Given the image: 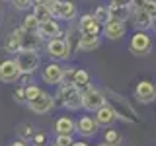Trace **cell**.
I'll use <instances>...</instances> for the list:
<instances>
[{
	"mask_svg": "<svg viewBox=\"0 0 156 146\" xmlns=\"http://www.w3.org/2000/svg\"><path fill=\"white\" fill-rule=\"evenodd\" d=\"M96 47H100V37L98 35H82V39L78 41L80 51H94Z\"/></svg>",
	"mask_w": 156,
	"mask_h": 146,
	"instance_id": "18",
	"label": "cell"
},
{
	"mask_svg": "<svg viewBox=\"0 0 156 146\" xmlns=\"http://www.w3.org/2000/svg\"><path fill=\"white\" fill-rule=\"evenodd\" d=\"M33 2H35V4H43V6H49L53 0H33Z\"/></svg>",
	"mask_w": 156,
	"mask_h": 146,
	"instance_id": "35",
	"label": "cell"
},
{
	"mask_svg": "<svg viewBox=\"0 0 156 146\" xmlns=\"http://www.w3.org/2000/svg\"><path fill=\"white\" fill-rule=\"evenodd\" d=\"M70 146H88V144H86V142H72Z\"/></svg>",
	"mask_w": 156,
	"mask_h": 146,
	"instance_id": "37",
	"label": "cell"
},
{
	"mask_svg": "<svg viewBox=\"0 0 156 146\" xmlns=\"http://www.w3.org/2000/svg\"><path fill=\"white\" fill-rule=\"evenodd\" d=\"M6 49L10 53H18L20 51V29H16V31L10 35L8 43H6Z\"/></svg>",
	"mask_w": 156,
	"mask_h": 146,
	"instance_id": "25",
	"label": "cell"
},
{
	"mask_svg": "<svg viewBox=\"0 0 156 146\" xmlns=\"http://www.w3.org/2000/svg\"><path fill=\"white\" fill-rule=\"evenodd\" d=\"M72 142H74V140L70 138V134H58L55 144H57V146H70Z\"/></svg>",
	"mask_w": 156,
	"mask_h": 146,
	"instance_id": "30",
	"label": "cell"
},
{
	"mask_svg": "<svg viewBox=\"0 0 156 146\" xmlns=\"http://www.w3.org/2000/svg\"><path fill=\"white\" fill-rule=\"evenodd\" d=\"M88 84H90V76H88L86 70H78L74 72V86L80 90V88H88Z\"/></svg>",
	"mask_w": 156,
	"mask_h": 146,
	"instance_id": "21",
	"label": "cell"
},
{
	"mask_svg": "<svg viewBox=\"0 0 156 146\" xmlns=\"http://www.w3.org/2000/svg\"><path fill=\"white\" fill-rule=\"evenodd\" d=\"M55 146H57V144H55Z\"/></svg>",
	"mask_w": 156,
	"mask_h": 146,
	"instance_id": "40",
	"label": "cell"
},
{
	"mask_svg": "<svg viewBox=\"0 0 156 146\" xmlns=\"http://www.w3.org/2000/svg\"><path fill=\"white\" fill-rule=\"evenodd\" d=\"M98 146H109V144H105V142H101V144H98Z\"/></svg>",
	"mask_w": 156,
	"mask_h": 146,
	"instance_id": "39",
	"label": "cell"
},
{
	"mask_svg": "<svg viewBox=\"0 0 156 146\" xmlns=\"http://www.w3.org/2000/svg\"><path fill=\"white\" fill-rule=\"evenodd\" d=\"M146 4V0H129V8L135 10V12H139V10H143Z\"/></svg>",
	"mask_w": 156,
	"mask_h": 146,
	"instance_id": "32",
	"label": "cell"
},
{
	"mask_svg": "<svg viewBox=\"0 0 156 146\" xmlns=\"http://www.w3.org/2000/svg\"><path fill=\"white\" fill-rule=\"evenodd\" d=\"M47 53H49V57H53V58H68V55H70V45H68V41L65 37L49 39Z\"/></svg>",
	"mask_w": 156,
	"mask_h": 146,
	"instance_id": "5",
	"label": "cell"
},
{
	"mask_svg": "<svg viewBox=\"0 0 156 146\" xmlns=\"http://www.w3.org/2000/svg\"><path fill=\"white\" fill-rule=\"evenodd\" d=\"M18 133H20V136H22V140H31L33 138V133H35V130H33V127H31V123H22L18 127Z\"/></svg>",
	"mask_w": 156,
	"mask_h": 146,
	"instance_id": "24",
	"label": "cell"
},
{
	"mask_svg": "<svg viewBox=\"0 0 156 146\" xmlns=\"http://www.w3.org/2000/svg\"><path fill=\"white\" fill-rule=\"evenodd\" d=\"M16 62L22 70V74H33L39 66V55L37 51H18Z\"/></svg>",
	"mask_w": 156,
	"mask_h": 146,
	"instance_id": "3",
	"label": "cell"
},
{
	"mask_svg": "<svg viewBox=\"0 0 156 146\" xmlns=\"http://www.w3.org/2000/svg\"><path fill=\"white\" fill-rule=\"evenodd\" d=\"M105 97L100 90H94V88L88 86L84 92H82V107L86 111H98L101 105H105Z\"/></svg>",
	"mask_w": 156,
	"mask_h": 146,
	"instance_id": "4",
	"label": "cell"
},
{
	"mask_svg": "<svg viewBox=\"0 0 156 146\" xmlns=\"http://www.w3.org/2000/svg\"><path fill=\"white\" fill-rule=\"evenodd\" d=\"M109 18L111 19H119V22H125L127 16H129V6H125V4H121V2H111L109 6Z\"/></svg>",
	"mask_w": 156,
	"mask_h": 146,
	"instance_id": "16",
	"label": "cell"
},
{
	"mask_svg": "<svg viewBox=\"0 0 156 146\" xmlns=\"http://www.w3.org/2000/svg\"><path fill=\"white\" fill-rule=\"evenodd\" d=\"M115 119H117V111L113 109V105H109V103L101 105L100 109L96 111V123H98V125L109 127Z\"/></svg>",
	"mask_w": 156,
	"mask_h": 146,
	"instance_id": "11",
	"label": "cell"
},
{
	"mask_svg": "<svg viewBox=\"0 0 156 146\" xmlns=\"http://www.w3.org/2000/svg\"><path fill=\"white\" fill-rule=\"evenodd\" d=\"M143 10L148 14L150 18H156V0H146V4H144Z\"/></svg>",
	"mask_w": 156,
	"mask_h": 146,
	"instance_id": "29",
	"label": "cell"
},
{
	"mask_svg": "<svg viewBox=\"0 0 156 146\" xmlns=\"http://www.w3.org/2000/svg\"><path fill=\"white\" fill-rule=\"evenodd\" d=\"M58 33H61V29H58V23L53 22V19L39 23L37 35L41 37V39H55V37H58Z\"/></svg>",
	"mask_w": 156,
	"mask_h": 146,
	"instance_id": "13",
	"label": "cell"
},
{
	"mask_svg": "<svg viewBox=\"0 0 156 146\" xmlns=\"http://www.w3.org/2000/svg\"><path fill=\"white\" fill-rule=\"evenodd\" d=\"M43 80L47 84H58L62 80V68L58 64H47L43 70Z\"/></svg>",
	"mask_w": 156,
	"mask_h": 146,
	"instance_id": "15",
	"label": "cell"
},
{
	"mask_svg": "<svg viewBox=\"0 0 156 146\" xmlns=\"http://www.w3.org/2000/svg\"><path fill=\"white\" fill-rule=\"evenodd\" d=\"M23 29H26L27 33H37V29H39V22H37V18L33 16V14L26 16V19H23Z\"/></svg>",
	"mask_w": 156,
	"mask_h": 146,
	"instance_id": "23",
	"label": "cell"
},
{
	"mask_svg": "<svg viewBox=\"0 0 156 146\" xmlns=\"http://www.w3.org/2000/svg\"><path fill=\"white\" fill-rule=\"evenodd\" d=\"M53 105H55V99H53L51 94H47V92H39V96L35 99L27 101V107L33 111V113H47V111L53 109Z\"/></svg>",
	"mask_w": 156,
	"mask_h": 146,
	"instance_id": "6",
	"label": "cell"
},
{
	"mask_svg": "<svg viewBox=\"0 0 156 146\" xmlns=\"http://www.w3.org/2000/svg\"><path fill=\"white\" fill-rule=\"evenodd\" d=\"M115 2H121V4H129V0H115Z\"/></svg>",
	"mask_w": 156,
	"mask_h": 146,
	"instance_id": "38",
	"label": "cell"
},
{
	"mask_svg": "<svg viewBox=\"0 0 156 146\" xmlns=\"http://www.w3.org/2000/svg\"><path fill=\"white\" fill-rule=\"evenodd\" d=\"M135 96L136 99L140 101V103H152V101L156 99V86L152 84V82H139L135 88Z\"/></svg>",
	"mask_w": 156,
	"mask_h": 146,
	"instance_id": "8",
	"label": "cell"
},
{
	"mask_svg": "<svg viewBox=\"0 0 156 146\" xmlns=\"http://www.w3.org/2000/svg\"><path fill=\"white\" fill-rule=\"evenodd\" d=\"M58 101L70 111H76L82 107V92L76 86H61L58 88Z\"/></svg>",
	"mask_w": 156,
	"mask_h": 146,
	"instance_id": "1",
	"label": "cell"
},
{
	"mask_svg": "<svg viewBox=\"0 0 156 146\" xmlns=\"http://www.w3.org/2000/svg\"><path fill=\"white\" fill-rule=\"evenodd\" d=\"M74 129H76L74 121L68 119V117H61V119H58L57 123H55V130H57V134H72V133H74Z\"/></svg>",
	"mask_w": 156,
	"mask_h": 146,
	"instance_id": "17",
	"label": "cell"
},
{
	"mask_svg": "<svg viewBox=\"0 0 156 146\" xmlns=\"http://www.w3.org/2000/svg\"><path fill=\"white\" fill-rule=\"evenodd\" d=\"M125 31H127V26L123 22H119V19H109V22L104 26V35L107 39H121L125 35Z\"/></svg>",
	"mask_w": 156,
	"mask_h": 146,
	"instance_id": "10",
	"label": "cell"
},
{
	"mask_svg": "<svg viewBox=\"0 0 156 146\" xmlns=\"http://www.w3.org/2000/svg\"><path fill=\"white\" fill-rule=\"evenodd\" d=\"M78 27H80L82 35H98V33L101 31V26L94 19V14H86V16H82Z\"/></svg>",
	"mask_w": 156,
	"mask_h": 146,
	"instance_id": "12",
	"label": "cell"
},
{
	"mask_svg": "<svg viewBox=\"0 0 156 146\" xmlns=\"http://www.w3.org/2000/svg\"><path fill=\"white\" fill-rule=\"evenodd\" d=\"M135 19H136V27L140 29H148L150 26H152V18L148 16V14L144 12V10H139V12H135Z\"/></svg>",
	"mask_w": 156,
	"mask_h": 146,
	"instance_id": "19",
	"label": "cell"
},
{
	"mask_svg": "<svg viewBox=\"0 0 156 146\" xmlns=\"http://www.w3.org/2000/svg\"><path fill=\"white\" fill-rule=\"evenodd\" d=\"M94 19L100 23V26H105V23L111 19V18H109V8H107V6H100V8L94 12Z\"/></svg>",
	"mask_w": 156,
	"mask_h": 146,
	"instance_id": "22",
	"label": "cell"
},
{
	"mask_svg": "<svg viewBox=\"0 0 156 146\" xmlns=\"http://www.w3.org/2000/svg\"><path fill=\"white\" fill-rule=\"evenodd\" d=\"M119 142H121V134L117 133V130H113V129L105 130V144H109V146H117Z\"/></svg>",
	"mask_w": 156,
	"mask_h": 146,
	"instance_id": "26",
	"label": "cell"
},
{
	"mask_svg": "<svg viewBox=\"0 0 156 146\" xmlns=\"http://www.w3.org/2000/svg\"><path fill=\"white\" fill-rule=\"evenodd\" d=\"M150 49H152V41H150V37L144 31H136L131 37V51L135 55H146Z\"/></svg>",
	"mask_w": 156,
	"mask_h": 146,
	"instance_id": "7",
	"label": "cell"
},
{
	"mask_svg": "<svg viewBox=\"0 0 156 146\" xmlns=\"http://www.w3.org/2000/svg\"><path fill=\"white\" fill-rule=\"evenodd\" d=\"M23 90H26V101L35 99V97L39 96V92H41L37 86H23Z\"/></svg>",
	"mask_w": 156,
	"mask_h": 146,
	"instance_id": "28",
	"label": "cell"
},
{
	"mask_svg": "<svg viewBox=\"0 0 156 146\" xmlns=\"http://www.w3.org/2000/svg\"><path fill=\"white\" fill-rule=\"evenodd\" d=\"M35 142H37V144L43 142V134H37V136H35Z\"/></svg>",
	"mask_w": 156,
	"mask_h": 146,
	"instance_id": "36",
	"label": "cell"
},
{
	"mask_svg": "<svg viewBox=\"0 0 156 146\" xmlns=\"http://www.w3.org/2000/svg\"><path fill=\"white\" fill-rule=\"evenodd\" d=\"M20 76H22V70L16 61H4L0 64V80L2 82H14Z\"/></svg>",
	"mask_w": 156,
	"mask_h": 146,
	"instance_id": "9",
	"label": "cell"
},
{
	"mask_svg": "<svg viewBox=\"0 0 156 146\" xmlns=\"http://www.w3.org/2000/svg\"><path fill=\"white\" fill-rule=\"evenodd\" d=\"M47 8L53 18H58V19H74L76 18V6L70 0H53Z\"/></svg>",
	"mask_w": 156,
	"mask_h": 146,
	"instance_id": "2",
	"label": "cell"
},
{
	"mask_svg": "<svg viewBox=\"0 0 156 146\" xmlns=\"http://www.w3.org/2000/svg\"><path fill=\"white\" fill-rule=\"evenodd\" d=\"M10 146H27V142H26V140H14Z\"/></svg>",
	"mask_w": 156,
	"mask_h": 146,
	"instance_id": "34",
	"label": "cell"
},
{
	"mask_svg": "<svg viewBox=\"0 0 156 146\" xmlns=\"http://www.w3.org/2000/svg\"><path fill=\"white\" fill-rule=\"evenodd\" d=\"M33 16L37 18V22H39V23L53 19L51 12H49V8H47V6H43V4H35V12H33Z\"/></svg>",
	"mask_w": 156,
	"mask_h": 146,
	"instance_id": "20",
	"label": "cell"
},
{
	"mask_svg": "<svg viewBox=\"0 0 156 146\" xmlns=\"http://www.w3.org/2000/svg\"><path fill=\"white\" fill-rule=\"evenodd\" d=\"M74 72L76 68H66V70H62V86H74Z\"/></svg>",
	"mask_w": 156,
	"mask_h": 146,
	"instance_id": "27",
	"label": "cell"
},
{
	"mask_svg": "<svg viewBox=\"0 0 156 146\" xmlns=\"http://www.w3.org/2000/svg\"><path fill=\"white\" fill-rule=\"evenodd\" d=\"M14 97H16V101H26V90L20 88L18 92H14Z\"/></svg>",
	"mask_w": 156,
	"mask_h": 146,
	"instance_id": "33",
	"label": "cell"
},
{
	"mask_svg": "<svg viewBox=\"0 0 156 146\" xmlns=\"http://www.w3.org/2000/svg\"><path fill=\"white\" fill-rule=\"evenodd\" d=\"M12 2H14V6L18 10H27L33 4V0H12Z\"/></svg>",
	"mask_w": 156,
	"mask_h": 146,
	"instance_id": "31",
	"label": "cell"
},
{
	"mask_svg": "<svg viewBox=\"0 0 156 146\" xmlns=\"http://www.w3.org/2000/svg\"><path fill=\"white\" fill-rule=\"evenodd\" d=\"M98 125L92 117H88V115H84L80 121H78V125H76V129H78V133H80L82 136H94L96 133H98Z\"/></svg>",
	"mask_w": 156,
	"mask_h": 146,
	"instance_id": "14",
	"label": "cell"
}]
</instances>
